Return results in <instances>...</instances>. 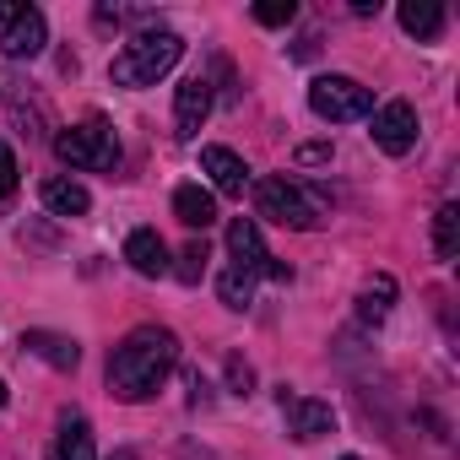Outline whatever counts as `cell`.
<instances>
[{
    "label": "cell",
    "mask_w": 460,
    "mask_h": 460,
    "mask_svg": "<svg viewBox=\"0 0 460 460\" xmlns=\"http://www.w3.org/2000/svg\"><path fill=\"white\" fill-rule=\"evenodd\" d=\"M179 55H184V39L173 28H146L114 55L109 76H114V87H157V76H168L179 66Z\"/></svg>",
    "instance_id": "obj_2"
},
{
    "label": "cell",
    "mask_w": 460,
    "mask_h": 460,
    "mask_svg": "<svg viewBox=\"0 0 460 460\" xmlns=\"http://www.w3.org/2000/svg\"><path fill=\"white\" fill-rule=\"evenodd\" d=\"M277 406H282V417H288V433L304 438V444H314V438H325V433L336 428V411H331L325 401H309V395L277 390Z\"/></svg>",
    "instance_id": "obj_9"
},
{
    "label": "cell",
    "mask_w": 460,
    "mask_h": 460,
    "mask_svg": "<svg viewBox=\"0 0 460 460\" xmlns=\"http://www.w3.org/2000/svg\"><path fill=\"white\" fill-rule=\"evenodd\" d=\"M200 277H206V244L195 239V244H184V255H179V282H190V288H195Z\"/></svg>",
    "instance_id": "obj_23"
},
{
    "label": "cell",
    "mask_w": 460,
    "mask_h": 460,
    "mask_svg": "<svg viewBox=\"0 0 460 460\" xmlns=\"http://www.w3.org/2000/svg\"><path fill=\"white\" fill-rule=\"evenodd\" d=\"M455 250H460V206L449 200V206H438V217H433V255H438V261H455Z\"/></svg>",
    "instance_id": "obj_20"
},
{
    "label": "cell",
    "mask_w": 460,
    "mask_h": 460,
    "mask_svg": "<svg viewBox=\"0 0 460 460\" xmlns=\"http://www.w3.org/2000/svg\"><path fill=\"white\" fill-rule=\"evenodd\" d=\"M401 28H406L411 39H438L444 6H438V0H401Z\"/></svg>",
    "instance_id": "obj_17"
},
{
    "label": "cell",
    "mask_w": 460,
    "mask_h": 460,
    "mask_svg": "<svg viewBox=\"0 0 460 460\" xmlns=\"http://www.w3.org/2000/svg\"><path fill=\"white\" fill-rule=\"evenodd\" d=\"M179 363V336L163 325H136L109 358V390L119 401H146Z\"/></svg>",
    "instance_id": "obj_1"
},
{
    "label": "cell",
    "mask_w": 460,
    "mask_h": 460,
    "mask_svg": "<svg viewBox=\"0 0 460 460\" xmlns=\"http://www.w3.org/2000/svg\"><path fill=\"white\" fill-rule=\"evenodd\" d=\"M206 114H211V82L206 76L179 82V93H173V136L179 141H195L200 125H206Z\"/></svg>",
    "instance_id": "obj_10"
},
{
    "label": "cell",
    "mask_w": 460,
    "mask_h": 460,
    "mask_svg": "<svg viewBox=\"0 0 460 460\" xmlns=\"http://www.w3.org/2000/svg\"><path fill=\"white\" fill-rule=\"evenodd\" d=\"M255 206H261V217H271V222H282V227H298V234L320 227V206H314L293 179H282V173H271V179L255 184Z\"/></svg>",
    "instance_id": "obj_5"
},
{
    "label": "cell",
    "mask_w": 460,
    "mask_h": 460,
    "mask_svg": "<svg viewBox=\"0 0 460 460\" xmlns=\"http://www.w3.org/2000/svg\"><path fill=\"white\" fill-rule=\"evenodd\" d=\"M39 195H44V206H49L55 217H82V211L93 206L87 184H76V179H44V184H39Z\"/></svg>",
    "instance_id": "obj_15"
},
{
    "label": "cell",
    "mask_w": 460,
    "mask_h": 460,
    "mask_svg": "<svg viewBox=\"0 0 460 460\" xmlns=\"http://www.w3.org/2000/svg\"><path fill=\"white\" fill-rule=\"evenodd\" d=\"M0 103H6V109H12V119L22 125V136H33V130L44 125V109H39L33 98L22 103V82H17V76H6V71H0Z\"/></svg>",
    "instance_id": "obj_18"
},
{
    "label": "cell",
    "mask_w": 460,
    "mask_h": 460,
    "mask_svg": "<svg viewBox=\"0 0 460 460\" xmlns=\"http://www.w3.org/2000/svg\"><path fill=\"white\" fill-rule=\"evenodd\" d=\"M390 298H395V282H390V277H374V282L358 293V320H363V325H379V320L390 314Z\"/></svg>",
    "instance_id": "obj_19"
},
{
    "label": "cell",
    "mask_w": 460,
    "mask_h": 460,
    "mask_svg": "<svg viewBox=\"0 0 460 460\" xmlns=\"http://www.w3.org/2000/svg\"><path fill=\"white\" fill-rule=\"evenodd\" d=\"M0 406H6V379H0Z\"/></svg>",
    "instance_id": "obj_28"
},
{
    "label": "cell",
    "mask_w": 460,
    "mask_h": 460,
    "mask_svg": "<svg viewBox=\"0 0 460 460\" xmlns=\"http://www.w3.org/2000/svg\"><path fill=\"white\" fill-rule=\"evenodd\" d=\"M298 163H304V168H314V163H331V141H309V146H298Z\"/></svg>",
    "instance_id": "obj_26"
},
{
    "label": "cell",
    "mask_w": 460,
    "mask_h": 460,
    "mask_svg": "<svg viewBox=\"0 0 460 460\" xmlns=\"http://www.w3.org/2000/svg\"><path fill=\"white\" fill-rule=\"evenodd\" d=\"M309 109L331 125H347V119H363L374 114V93L352 76H314L309 82Z\"/></svg>",
    "instance_id": "obj_6"
},
{
    "label": "cell",
    "mask_w": 460,
    "mask_h": 460,
    "mask_svg": "<svg viewBox=\"0 0 460 460\" xmlns=\"http://www.w3.org/2000/svg\"><path fill=\"white\" fill-rule=\"evenodd\" d=\"M125 261H130L136 277H168V244L152 234V227H136L125 239Z\"/></svg>",
    "instance_id": "obj_12"
},
{
    "label": "cell",
    "mask_w": 460,
    "mask_h": 460,
    "mask_svg": "<svg viewBox=\"0 0 460 460\" xmlns=\"http://www.w3.org/2000/svg\"><path fill=\"white\" fill-rule=\"evenodd\" d=\"M173 217H179L184 227H200V234H206V227L217 222V195L200 190V184H179V190H173Z\"/></svg>",
    "instance_id": "obj_14"
},
{
    "label": "cell",
    "mask_w": 460,
    "mask_h": 460,
    "mask_svg": "<svg viewBox=\"0 0 460 460\" xmlns=\"http://www.w3.org/2000/svg\"><path fill=\"white\" fill-rule=\"evenodd\" d=\"M44 44H49L44 12L28 6V0H0V55H12V60H39Z\"/></svg>",
    "instance_id": "obj_4"
},
{
    "label": "cell",
    "mask_w": 460,
    "mask_h": 460,
    "mask_svg": "<svg viewBox=\"0 0 460 460\" xmlns=\"http://www.w3.org/2000/svg\"><path fill=\"white\" fill-rule=\"evenodd\" d=\"M341 460H358V455H341Z\"/></svg>",
    "instance_id": "obj_29"
},
{
    "label": "cell",
    "mask_w": 460,
    "mask_h": 460,
    "mask_svg": "<svg viewBox=\"0 0 460 460\" xmlns=\"http://www.w3.org/2000/svg\"><path fill=\"white\" fill-rule=\"evenodd\" d=\"M227 385H234V395H250L255 390V368L244 358H227Z\"/></svg>",
    "instance_id": "obj_24"
},
{
    "label": "cell",
    "mask_w": 460,
    "mask_h": 460,
    "mask_svg": "<svg viewBox=\"0 0 460 460\" xmlns=\"http://www.w3.org/2000/svg\"><path fill=\"white\" fill-rule=\"evenodd\" d=\"M227 266L244 271V277H277V282L293 277L282 261H271V250H266V239H261V227H255L250 217L227 222Z\"/></svg>",
    "instance_id": "obj_7"
},
{
    "label": "cell",
    "mask_w": 460,
    "mask_h": 460,
    "mask_svg": "<svg viewBox=\"0 0 460 460\" xmlns=\"http://www.w3.org/2000/svg\"><path fill=\"white\" fill-rule=\"evenodd\" d=\"M293 17H298L293 0H261V6H255V22H261V28H288Z\"/></svg>",
    "instance_id": "obj_22"
},
{
    "label": "cell",
    "mask_w": 460,
    "mask_h": 460,
    "mask_svg": "<svg viewBox=\"0 0 460 460\" xmlns=\"http://www.w3.org/2000/svg\"><path fill=\"white\" fill-rule=\"evenodd\" d=\"M55 460H98L93 455V428L82 411H60V428H55Z\"/></svg>",
    "instance_id": "obj_13"
},
{
    "label": "cell",
    "mask_w": 460,
    "mask_h": 460,
    "mask_svg": "<svg viewBox=\"0 0 460 460\" xmlns=\"http://www.w3.org/2000/svg\"><path fill=\"white\" fill-rule=\"evenodd\" d=\"M200 168L211 173V184H217L222 195H244V184H250L244 157H239V152H227V146H200Z\"/></svg>",
    "instance_id": "obj_11"
},
{
    "label": "cell",
    "mask_w": 460,
    "mask_h": 460,
    "mask_svg": "<svg viewBox=\"0 0 460 460\" xmlns=\"http://www.w3.org/2000/svg\"><path fill=\"white\" fill-rule=\"evenodd\" d=\"M374 146L379 152H390V157H406L411 146H417V109L411 103H385V109H374Z\"/></svg>",
    "instance_id": "obj_8"
},
{
    "label": "cell",
    "mask_w": 460,
    "mask_h": 460,
    "mask_svg": "<svg viewBox=\"0 0 460 460\" xmlns=\"http://www.w3.org/2000/svg\"><path fill=\"white\" fill-rule=\"evenodd\" d=\"M17 195V157H12V146L0 141V200H12Z\"/></svg>",
    "instance_id": "obj_25"
},
{
    "label": "cell",
    "mask_w": 460,
    "mask_h": 460,
    "mask_svg": "<svg viewBox=\"0 0 460 460\" xmlns=\"http://www.w3.org/2000/svg\"><path fill=\"white\" fill-rule=\"evenodd\" d=\"M55 157L71 163V168L103 173V168L119 163V141H114V130H109L103 119H82V125H71V130L55 136Z\"/></svg>",
    "instance_id": "obj_3"
},
{
    "label": "cell",
    "mask_w": 460,
    "mask_h": 460,
    "mask_svg": "<svg viewBox=\"0 0 460 460\" xmlns=\"http://www.w3.org/2000/svg\"><path fill=\"white\" fill-rule=\"evenodd\" d=\"M217 298H222L227 309H250V298H255V277H244V271L227 266V271L217 277Z\"/></svg>",
    "instance_id": "obj_21"
},
{
    "label": "cell",
    "mask_w": 460,
    "mask_h": 460,
    "mask_svg": "<svg viewBox=\"0 0 460 460\" xmlns=\"http://www.w3.org/2000/svg\"><path fill=\"white\" fill-rule=\"evenodd\" d=\"M109 460H136V449H114V455H109Z\"/></svg>",
    "instance_id": "obj_27"
},
{
    "label": "cell",
    "mask_w": 460,
    "mask_h": 460,
    "mask_svg": "<svg viewBox=\"0 0 460 460\" xmlns=\"http://www.w3.org/2000/svg\"><path fill=\"white\" fill-rule=\"evenodd\" d=\"M22 347H28V352H39L44 363L66 368V374H71V368L82 363V347H76L71 336H55V331H28V336H22Z\"/></svg>",
    "instance_id": "obj_16"
}]
</instances>
